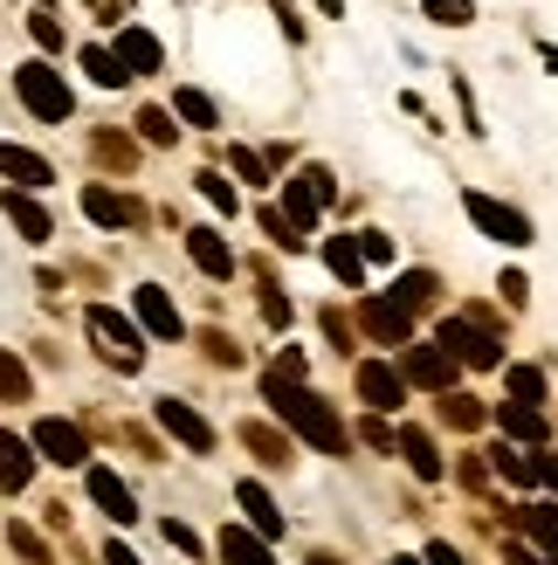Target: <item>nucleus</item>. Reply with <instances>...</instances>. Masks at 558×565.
<instances>
[{"mask_svg": "<svg viewBox=\"0 0 558 565\" xmlns=\"http://www.w3.org/2000/svg\"><path fill=\"white\" fill-rule=\"evenodd\" d=\"M262 401L276 407V420L297 435V441H311L318 456H345L352 448V435H345V420H339V407L324 401V393H311L303 380H290V373H269L262 380Z\"/></svg>", "mask_w": 558, "mask_h": 565, "instance_id": "f257e3e1", "label": "nucleus"}, {"mask_svg": "<svg viewBox=\"0 0 558 565\" xmlns=\"http://www.w3.org/2000/svg\"><path fill=\"white\" fill-rule=\"evenodd\" d=\"M83 324H90V338H97V352L110 359V365H146V338H138V324L125 318V310H110V303H90L83 310Z\"/></svg>", "mask_w": 558, "mask_h": 565, "instance_id": "f03ea898", "label": "nucleus"}, {"mask_svg": "<svg viewBox=\"0 0 558 565\" xmlns=\"http://www.w3.org/2000/svg\"><path fill=\"white\" fill-rule=\"evenodd\" d=\"M14 90H21V104L35 110L42 125H63L69 110H76V97H69L63 70H49V63H21V70H14Z\"/></svg>", "mask_w": 558, "mask_h": 565, "instance_id": "7ed1b4c3", "label": "nucleus"}, {"mask_svg": "<svg viewBox=\"0 0 558 565\" xmlns=\"http://www.w3.org/2000/svg\"><path fill=\"white\" fill-rule=\"evenodd\" d=\"M434 345L449 352L455 365H476V373H496V365H504V345H496V331L483 318H449Z\"/></svg>", "mask_w": 558, "mask_h": 565, "instance_id": "20e7f679", "label": "nucleus"}, {"mask_svg": "<svg viewBox=\"0 0 558 565\" xmlns=\"http://www.w3.org/2000/svg\"><path fill=\"white\" fill-rule=\"evenodd\" d=\"M339 201V180H331V166H303V173L283 186V214H290V228L297 235H311L318 228V214Z\"/></svg>", "mask_w": 558, "mask_h": 565, "instance_id": "39448f33", "label": "nucleus"}, {"mask_svg": "<svg viewBox=\"0 0 558 565\" xmlns=\"http://www.w3.org/2000/svg\"><path fill=\"white\" fill-rule=\"evenodd\" d=\"M462 214L476 221V228H483L490 242H504V248H524V242H538V235H532V221H524L517 207H504V201H490V193H476V186L462 193Z\"/></svg>", "mask_w": 558, "mask_h": 565, "instance_id": "423d86ee", "label": "nucleus"}, {"mask_svg": "<svg viewBox=\"0 0 558 565\" xmlns=\"http://www.w3.org/2000/svg\"><path fill=\"white\" fill-rule=\"evenodd\" d=\"M400 380L407 386H428V393H455V359L441 345H407L400 352Z\"/></svg>", "mask_w": 558, "mask_h": 565, "instance_id": "0eeeda50", "label": "nucleus"}, {"mask_svg": "<svg viewBox=\"0 0 558 565\" xmlns=\"http://www.w3.org/2000/svg\"><path fill=\"white\" fill-rule=\"evenodd\" d=\"M358 324H366L379 345H414V310H400L394 297H358Z\"/></svg>", "mask_w": 558, "mask_h": 565, "instance_id": "6e6552de", "label": "nucleus"}, {"mask_svg": "<svg viewBox=\"0 0 558 565\" xmlns=\"http://www.w3.org/2000/svg\"><path fill=\"white\" fill-rule=\"evenodd\" d=\"M35 456H49V462H63V469H76L83 456H90V441H83V428L76 420H63V414H49V420H35Z\"/></svg>", "mask_w": 558, "mask_h": 565, "instance_id": "1a4fd4ad", "label": "nucleus"}, {"mask_svg": "<svg viewBox=\"0 0 558 565\" xmlns=\"http://www.w3.org/2000/svg\"><path fill=\"white\" fill-rule=\"evenodd\" d=\"M358 401H366L373 414H394V407H407V380H400V365L366 359V365H358Z\"/></svg>", "mask_w": 558, "mask_h": 565, "instance_id": "9d476101", "label": "nucleus"}, {"mask_svg": "<svg viewBox=\"0 0 558 565\" xmlns=\"http://www.w3.org/2000/svg\"><path fill=\"white\" fill-rule=\"evenodd\" d=\"M83 483H90V503H97L110 524H138V497L125 490V476H118V469L90 462V476H83Z\"/></svg>", "mask_w": 558, "mask_h": 565, "instance_id": "9b49d317", "label": "nucleus"}, {"mask_svg": "<svg viewBox=\"0 0 558 565\" xmlns=\"http://www.w3.org/2000/svg\"><path fill=\"white\" fill-rule=\"evenodd\" d=\"M83 214L97 221V228H138L146 207L131 201V193H110V186H83Z\"/></svg>", "mask_w": 558, "mask_h": 565, "instance_id": "f8f14e48", "label": "nucleus"}, {"mask_svg": "<svg viewBox=\"0 0 558 565\" xmlns=\"http://www.w3.org/2000/svg\"><path fill=\"white\" fill-rule=\"evenodd\" d=\"M131 303H138V324H146L152 338H180V331H186V324H180V310H173V297H165L159 282H138Z\"/></svg>", "mask_w": 558, "mask_h": 565, "instance_id": "ddd939ff", "label": "nucleus"}, {"mask_svg": "<svg viewBox=\"0 0 558 565\" xmlns=\"http://www.w3.org/2000/svg\"><path fill=\"white\" fill-rule=\"evenodd\" d=\"M159 428L173 435V441H186L193 456H207V448H214V428H207V420L193 414L186 401H159Z\"/></svg>", "mask_w": 558, "mask_h": 565, "instance_id": "4468645a", "label": "nucleus"}, {"mask_svg": "<svg viewBox=\"0 0 558 565\" xmlns=\"http://www.w3.org/2000/svg\"><path fill=\"white\" fill-rule=\"evenodd\" d=\"M186 256L201 263L214 282H228V276H235V248L221 242V228H186Z\"/></svg>", "mask_w": 558, "mask_h": 565, "instance_id": "2eb2a0df", "label": "nucleus"}, {"mask_svg": "<svg viewBox=\"0 0 558 565\" xmlns=\"http://www.w3.org/2000/svg\"><path fill=\"white\" fill-rule=\"evenodd\" d=\"M28 476H35V441H21V435L0 428V490L21 497V490H28Z\"/></svg>", "mask_w": 558, "mask_h": 565, "instance_id": "dca6fc26", "label": "nucleus"}, {"mask_svg": "<svg viewBox=\"0 0 558 565\" xmlns=\"http://www.w3.org/2000/svg\"><path fill=\"white\" fill-rule=\"evenodd\" d=\"M235 503H242V518H248V531H256V539H283V511H276V497H269L262 483H242Z\"/></svg>", "mask_w": 558, "mask_h": 565, "instance_id": "f3484780", "label": "nucleus"}, {"mask_svg": "<svg viewBox=\"0 0 558 565\" xmlns=\"http://www.w3.org/2000/svg\"><path fill=\"white\" fill-rule=\"evenodd\" d=\"M0 173H8L14 186L35 193V186H49V180H55V166H49L42 152H28V146H0Z\"/></svg>", "mask_w": 558, "mask_h": 565, "instance_id": "a211bd4d", "label": "nucleus"}, {"mask_svg": "<svg viewBox=\"0 0 558 565\" xmlns=\"http://www.w3.org/2000/svg\"><path fill=\"white\" fill-rule=\"evenodd\" d=\"M221 565H276V552L248 524H228V531H221Z\"/></svg>", "mask_w": 558, "mask_h": 565, "instance_id": "6ab92c4d", "label": "nucleus"}, {"mask_svg": "<svg viewBox=\"0 0 558 565\" xmlns=\"http://www.w3.org/2000/svg\"><path fill=\"white\" fill-rule=\"evenodd\" d=\"M8 221H14V228H21V242H49L55 235V221L42 214V201H35V193H8Z\"/></svg>", "mask_w": 558, "mask_h": 565, "instance_id": "aec40b11", "label": "nucleus"}, {"mask_svg": "<svg viewBox=\"0 0 558 565\" xmlns=\"http://www.w3.org/2000/svg\"><path fill=\"white\" fill-rule=\"evenodd\" d=\"M386 297H394L400 310H428V303L441 297V276H434V269H400V282H394Z\"/></svg>", "mask_w": 558, "mask_h": 565, "instance_id": "412c9836", "label": "nucleus"}, {"mask_svg": "<svg viewBox=\"0 0 558 565\" xmlns=\"http://www.w3.org/2000/svg\"><path fill=\"white\" fill-rule=\"evenodd\" d=\"M324 263H331V276H339L345 290H366V256H358V242L331 235V242H324Z\"/></svg>", "mask_w": 558, "mask_h": 565, "instance_id": "4be33fe9", "label": "nucleus"}, {"mask_svg": "<svg viewBox=\"0 0 558 565\" xmlns=\"http://www.w3.org/2000/svg\"><path fill=\"white\" fill-rule=\"evenodd\" d=\"M490 469L504 476V483H517V490L538 483V456H517V441H496V448H490Z\"/></svg>", "mask_w": 558, "mask_h": 565, "instance_id": "5701e85b", "label": "nucleus"}, {"mask_svg": "<svg viewBox=\"0 0 558 565\" xmlns=\"http://www.w3.org/2000/svg\"><path fill=\"white\" fill-rule=\"evenodd\" d=\"M496 420H504V435L511 441H545V407H524V401H504V407H496Z\"/></svg>", "mask_w": 558, "mask_h": 565, "instance_id": "b1692460", "label": "nucleus"}, {"mask_svg": "<svg viewBox=\"0 0 558 565\" xmlns=\"http://www.w3.org/2000/svg\"><path fill=\"white\" fill-rule=\"evenodd\" d=\"M242 448H256V462H269V469H283V462H297V448L276 435V428H262V420H248L242 428Z\"/></svg>", "mask_w": 558, "mask_h": 565, "instance_id": "393cba45", "label": "nucleus"}, {"mask_svg": "<svg viewBox=\"0 0 558 565\" xmlns=\"http://www.w3.org/2000/svg\"><path fill=\"white\" fill-rule=\"evenodd\" d=\"M118 63H125L131 76H152V70H159V42L146 35V28H125V35H118Z\"/></svg>", "mask_w": 558, "mask_h": 565, "instance_id": "a878e982", "label": "nucleus"}, {"mask_svg": "<svg viewBox=\"0 0 558 565\" xmlns=\"http://www.w3.org/2000/svg\"><path fill=\"white\" fill-rule=\"evenodd\" d=\"M400 456H407V469L421 476V483H441V448H434L421 428H407V435H400Z\"/></svg>", "mask_w": 558, "mask_h": 565, "instance_id": "bb28decb", "label": "nucleus"}, {"mask_svg": "<svg viewBox=\"0 0 558 565\" xmlns=\"http://www.w3.org/2000/svg\"><path fill=\"white\" fill-rule=\"evenodd\" d=\"M83 70H90V83H97V90H125V83H131V70L118 63V49H83Z\"/></svg>", "mask_w": 558, "mask_h": 565, "instance_id": "cd10ccee", "label": "nucleus"}, {"mask_svg": "<svg viewBox=\"0 0 558 565\" xmlns=\"http://www.w3.org/2000/svg\"><path fill=\"white\" fill-rule=\"evenodd\" d=\"M504 380H511V401L545 407V373H538V365H504Z\"/></svg>", "mask_w": 558, "mask_h": 565, "instance_id": "c85d7f7f", "label": "nucleus"}, {"mask_svg": "<svg viewBox=\"0 0 558 565\" xmlns=\"http://www.w3.org/2000/svg\"><path fill=\"white\" fill-rule=\"evenodd\" d=\"M524 531H532V545H545L558 558V511L551 503H532V511H524Z\"/></svg>", "mask_w": 558, "mask_h": 565, "instance_id": "c756f323", "label": "nucleus"}, {"mask_svg": "<svg viewBox=\"0 0 558 565\" xmlns=\"http://www.w3.org/2000/svg\"><path fill=\"white\" fill-rule=\"evenodd\" d=\"M138 138H146V146H173V138H180L173 110H138Z\"/></svg>", "mask_w": 558, "mask_h": 565, "instance_id": "7c9ffc66", "label": "nucleus"}, {"mask_svg": "<svg viewBox=\"0 0 558 565\" xmlns=\"http://www.w3.org/2000/svg\"><path fill=\"white\" fill-rule=\"evenodd\" d=\"M173 110H180V118H186L193 131H214V118H221L214 97H201V90H180V104H173Z\"/></svg>", "mask_w": 558, "mask_h": 565, "instance_id": "2f4dec72", "label": "nucleus"}, {"mask_svg": "<svg viewBox=\"0 0 558 565\" xmlns=\"http://www.w3.org/2000/svg\"><path fill=\"white\" fill-rule=\"evenodd\" d=\"M28 386H35V380H28V365L14 352H0V401H28Z\"/></svg>", "mask_w": 558, "mask_h": 565, "instance_id": "473e14b6", "label": "nucleus"}, {"mask_svg": "<svg viewBox=\"0 0 558 565\" xmlns=\"http://www.w3.org/2000/svg\"><path fill=\"white\" fill-rule=\"evenodd\" d=\"M193 186H201V193H207V207H221V214H235V207H242V193L221 180V173H193Z\"/></svg>", "mask_w": 558, "mask_h": 565, "instance_id": "72a5a7b5", "label": "nucleus"}, {"mask_svg": "<svg viewBox=\"0 0 558 565\" xmlns=\"http://www.w3.org/2000/svg\"><path fill=\"white\" fill-rule=\"evenodd\" d=\"M434 28H469V21H476V8H469V0H428V8H421Z\"/></svg>", "mask_w": 558, "mask_h": 565, "instance_id": "f704fd0d", "label": "nucleus"}, {"mask_svg": "<svg viewBox=\"0 0 558 565\" xmlns=\"http://www.w3.org/2000/svg\"><path fill=\"white\" fill-rule=\"evenodd\" d=\"M256 221H262V235H269V242H276V248H303V235H297V228H290V214H283V207H262V214H256Z\"/></svg>", "mask_w": 558, "mask_h": 565, "instance_id": "c9c22d12", "label": "nucleus"}, {"mask_svg": "<svg viewBox=\"0 0 558 565\" xmlns=\"http://www.w3.org/2000/svg\"><path fill=\"white\" fill-rule=\"evenodd\" d=\"M228 166L242 173V186H262V180H269V159H262V152H248V146H235V152H228Z\"/></svg>", "mask_w": 558, "mask_h": 565, "instance_id": "e433bc0d", "label": "nucleus"}, {"mask_svg": "<svg viewBox=\"0 0 558 565\" xmlns=\"http://www.w3.org/2000/svg\"><path fill=\"white\" fill-rule=\"evenodd\" d=\"M441 420H449V428H476V420H483V407L469 401V393H449V401H441Z\"/></svg>", "mask_w": 558, "mask_h": 565, "instance_id": "4c0bfd02", "label": "nucleus"}, {"mask_svg": "<svg viewBox=\"0 0 558 565\" xmlns=\"http://www.w3.org/2000/svg\"><path fill=\"white\" fill-rule=\"evenodd\" d=\"M165 545H173V552H186V558H201V531H193L186 518H165Z\"/></svg>", "mask_w": 558, "mask_h": 565, "instance_id": "58836bf2", "label": "nucleus"}, {"mask_svg": "<svg viewBox=\"0 0 558 565\" xmlns=\"http://www.w3.org/2000/svg\"><path fill=\"white\" fill-rule=\"evenodd\" d=\"M496 290H504V303H511V310L532 303V282H524V269H504V276H496Z\"/></svg>", "mask_w": 558, "mask_h": 565, "instance_id": "ea45409f", "label": "nucleus"}, {"mask_svg": "<svg viewBox=\"0 0 558 565\" xmlns=\"http://www.w3.org/2000/svg\"><path fill=\"white\" fill-rule=\"evenodd\" d=\"M8 539H14V552H21L28 565H49V545H42V539H35V531H28V524H14Z\"/></svg>", "mask_w": 558, "mask_h": 565, "instance_id": "a19ab883", "label": "nucleus"}, {"mask_svg": "<svg viewBox=\"0 0 558 565\" xmlns=\"http://www.w3.org/2000/svg\"><path fill=\"white\" fill-rule=\"evenodd\" d=\"M358 256H366V263H394V235L366 228V235H358Z\"/></svg>", "mask_w": 558, "mask_h": 565, "instance_id": "79ce46f5", "label": "nucleus"}, {"mask_svg": "<svg viewBox=\"0 0 558 565\" xmlns=\"http://www.w3.org/2000/svg\"><path fill=\"white\" fill-rule=\"evenodd\" d=\"M28 28H35L42 49H63V21H55V14H28Z\"/></svg>", "mask_w": 558, "mask_h": 565, "instance_id": "37998d69", "label": "nucleus"}, {"mask_svg": "<svg viewBox=\"0 0 558 565\" xmlns=\"http://www.w3.org/2000/svg\"><path fill=\"white\" fill-rule=\"evenodd\" d=\"M262 318H269V324H290V303H283V290H276V282H262Z\"/></svg>", "mask_w": 558, "mask_h": 565, "instance_id": "c03bdc74", "label": "nucleus"}, {"mask_svg": "<svg viewBox=\"0 0 558 565\" xmlns=\"http://www.w3.org/2000/svg\"><path fill=\"white\" fill-rule=\"evenodd\" d=\"M97 159H110V166H131V138H97Z\"/></svg>", "mask_w": 558, "mask_h": 565, "instance_id": "a18cd8bd", "label": "nucleus"}, {"mask_svg": "<svg viewBox=\"0 0 558 565\" xmlns=\"http://www.w3.org/2000/svg\"><path fill=\"white\" fill-rule=\"evenodd\" d=\"M421 565H462V552H455V545H449V539H434V545H428V558H421Z\"/></svg>", "mask_w": 558, "mask_h": 565, "instance_id": "49530a36", "label": "nucleus"}, {"mask_svg": "<svg viewBox=\"0 0 558 565\" xmlns=\"http://www.w3.org/2000/svg\"><path fill=\"white\" fill-rule=\"evenodd\" d=\"M201 345H207V352H214L221 365H235V345H228V338H221V331H207V338H201Z\"/></svg>", "mask_w": 558, "mask_h": 565, "instance_id": "de8ad7c7", "label": "nucleus"}, {"mask_svg": "<svg viewBox=\"0 0 558 565\" xmlns=\"http://www.w3.org/2000/svg\"><path fill=\"white\" fill-rule=\"evenodd\" d=\"M538 483H551V490H558V448H551V456H538Z\"/></svg>", "mask_w": 558, "mask_h": 565, "instance_id": "09e8293b", "label": "nucleus"}, {"mask_svg": "<svg viewBox=\"0 0 558 565\" xmlns=\"http://www.w3.org/2000/svg\"><path fill=\"white\" fill-rule=\"evenodd\" d=\"M504 558H511V565H551V558H538V552H532V545H511V552H504Z\"/></svg>", "mask_w": 558, "mask_h": 565, "instance_id": "8fccbe9b", "label": "nucleus"}, {"mask_svg": "<svg viewBox=\"0 0 558 565\" xmlns=\"http://www.w3.org/2000/svg\"><path fill=\"white\" fill-rule=\"evenodd\" d=\"M104 565H138V558H131L125 545H104Z\"/></svg>", "mask_w": 558, "mask_h": 565, "instance_id": "3c124183", "label": "nucleus"}, {"mask_svg": "<svg viewBox=\"0 0 558 565\" xmlns=\"http://www.w3.org/2000/svg\"><path fill=\"white\" fill-rule=\"evenodd\" d=\"M538 55H545V63H551V70H558V49H551V42H538Z\"/></svg>", "mask_w": 558, "mask_h": 565, "instance_id": "603ef678", "label": "nucleus"}, {"mask_svg": "<svg viewBox=\"0 0 558 565\" xmlns=\"http://www.w3.org/2000/svg\"><path fill=\"white\" fill-rule=\"evenodd\" d=\"M311 565H339V558H331V552H311Z\"/></svg>", "mask_w": 558, "mask_h": 565, "instance_id": "864d4df0", "label": "nucleus"}, {"mask_svg": "<svg viewBox=\"0 0 558 565\" xmlns=\"http://www.w3.org/2000/svg\"><path fill=\"white\" fill-rule=\"evenodd\" d=\"M386 565H414V558H386Z\"/></svg>", "mask_w": 558, "mask_h": 565, "instance_id": "5fc2aeb1", "label": "nucleus"}]
</instances>
